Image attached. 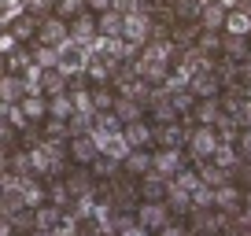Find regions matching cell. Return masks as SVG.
Segmentation results:
<instances>
[{
  "label": "cell",
  "instance_id": "cell-1",
  "mask_svg": "<svg viewBox=\"0 0 251 236\" xmlns=\"http://www.w3.org/2000/svg\"><path fill=\"white\" fill-rule=\"evenodd\" d=\"M71 37V30H67V19H59V15H45L37 23V45H45V48H59L63 41Z\"/></svg>",
  "mask_w": 251,
  "mask_h": 236
},
{
  "label": "cell",
  "instance_id": "cell-2",
  "mask_svg": "<svg viewBox=\"0 0 251 236\" xmlns=\"http://www.w3.org/2000/svg\"><path fill=\"white\" fill-rule=\"evenodd\" d=\"M33 93H41V96L67 93V78H63V71H59V67H41V78H37V89H33Z\"/></svg>",
  "mask_w": 251,
  "mask_h": 236
},
{
  "label": "cell",
  "instance_id": "cell-3",
  "mask_svg": "<svg viewBox=\"0 0 251 236\" xmlns=\"http://www.w3.org/2000/svg\"><path fill=\"white\" fill-rule=\"evenodd\" d=\"M37 23H41L37 15H30V11H19V15L8 23V33H11L15 41H33V37H37Z\"/></svg>",
  "mask_w": 251,
  "mask_h": 236
},
{
  "label": "cell",
  "instance_id": "cell-4",
  "mask_svg": "<svg viewBox=\"0 0 251 236\" xmlns=\"http://www.w3.org/2000/svg\"><path fill=\"white\" fill-rule=\"evenodd\" d=\"M188 89H192L196 96H211V100H218V93H222L226 85H222V78H218L214 71H200L196 78L188 81Z\"/></svg>",
  "mask_w": 251,
  "mask_h": 236
},
{
  "label": "cell",
  "instance_id": "cell-5",
  "mask_svg": "<svg viewBox=\"0 0 251 236\" xmlns=\"http://www.w3.org/2000/svg\"><path fill=\"white\" fill-rule=\"evenodd\" d=\"M166 4L177 23H200V15H203V0H166Z\"/></svg>",
  "mask_w": 251,
  "mask_h": 236
},
{
  "label": "cell",
  "instance_id": "cell-6",
  "mask_svg": "<svg viewBox=\"0 0 251 236\" xmlns=\"http://www.w3.org/2000/svg\"><path fill=\"white\" fill-rule=\"evenodd\" d=\"M67 159H74L78 166H89L96 159V144L89 141V137H74V141L67 144Z\"/></svg>",
  "mask_w": 251,
  "mask_h": 236
},
{
  "label": "cell",
  "instance_id": "cell-7",
  "mask_svg": "<svg viewBox=\"0 0 251 236\" xmlns=\"http://www.w3.org/2000/svg\"><path fill=\"white\" fill-rule=\"evenodd\" d=\"M23 96H26V81L19 78V74H0V100L19 103Z\"/></svg>",
  "mask_w": 251,
  "mask_h": 236
},
{
  "label": "cell",
  "instance_id": "cell-8",
  "mask_svg": "<svg viewBox=\"0 0 251 236\" xmlns=\"http://www.w3.org/2000/svg\"><path fill=\"white\" fill-rule=\"evenodd\" d=\"M89 100L96 103V111H115L118 93H115V85H111V81H100V85H93V96H89Z\"/></svg>",
  "mask_w": 251,
  "mask_h": 236
},
{
  "label": "cell",
  "instance_id": "cell-9",
  "mask_svg": "<svg viewBox=\"0 0 251 236\" xmlns=\"http://www.w3.org/2000/svg\"><path fill=\"white\" fill-rule=\"evenodd\" d=\"M81 59H85L81 45H71V41H63V45H59V71H78Z\"/></svg>",
  "mask_w": 251,
  "mask_h": 236
},
{
  "label": "cell",
  "instance_id": "cell-10",
  "mask_svg": "<svg viewBox=\"0 0 251 236\" xmlns=\"http://www.w3.org/2000/svg\"><path fill=\"white\" fill-rule=\"evenodd\" d=\"M137 218H141V225H163L166 221V207L163 203H141L137 207Z\"/></svg>",
  "mask_w": 251,
  "mask_h": 236
},
{
  "label": "cell",
  "instance_id": "cell-11",
  "mask_svg": "<svg viewBox=\"0 0 251 236\" xmlns=\"http://www.w3.org/2000/svg\"><path fill=\"white\" fill-rule=\"evenodd\" d=\"M23 207H26V192H15V189H0V211L8 214V218H11V214H19Z\"/></svg>",
  "mask_w": 251,
  "mask_h": 236
},
{
  "label": "cell",
  "instance_id": "cell-12",
  "mask_svg": "<svg viewBox=\"0 0 251 236\" xmlns=\"http://www.w3.org/2000/svg\"><path fill=\"white\" fill-rule=\"evenodd\" d=\"M214 148H218V137H214L207 126L192 133V151H196V155H214Z\"/></svg>",
  "mask_w": 251,
  "mask_h": 236
},
{
  "label": "cell",
  "instance_id": "cell-13",
  "mask_svg": "<svg viewBox=\"0 0 251 236\" xmlns=\"http://www.w3.org/2000/svg\"><path fill=\"white\" fill-rule=\"evenodd\" d=\"M81 11H85V0H52V15H59V19H78Z\"/></svg>",
  "mask_w": 251,
  "mask_h": 236
},
{
  "label": "cell",
  "instance_id": "cell-14",
  "mask_svg": "<svg viewBox=\"0 0 251 236\" xmlns=\"http://www.w3.org/2000/svg\"><path fill=\"white\" fill-rule=\"evenodd\" d=\"M59 218H63V207H55V203H41V207H37V214H33V225L48 229V225H55Z\"/></svg>",
  "mask_w": 251,
  "mask_h": 236
},
{
  "label": "cell",
  "instance_id": "cell-15",
  "mask_svg": "<svg viewBox=\"0 0 251 236\" xmlns=\"http://www.w3.org/2000/svg\"><path fill=\"white\" fill-rule=\"evenodd\" d=\"M4 59H8V74H19V78H23L26 63H30V59H26V48H15V52L4 55Z\"/></svg>",
  "mask_w": 251,
  "mask_h": 236
},
{
  "label": "cell",
  "instance_id": "cell-16",
  "mask_svg": "<svg viewBox=\"0 0 251 236\" xmlns=\"http://www.w3.org/2000/svg\"><path fill=\"white\" fill-rule=\"evenodd\" d=\"M129 170H133V173L151 170V148H144V151H137V155H129Z\"/></svg>",
  "mask_w": 251,
  "mask_h": 236
},
{
  "label": "cell",
  "instance_id": "cell-17",
  "mask_svg": "<svg viewBox=\"0 0 251 236\" xmlns=\"http://www.w3.org/2000/svg\"><path fill=\"white\" fill-rule=\"evenodd\" d=\"M107 8H111V0H85V11H96V15L107 11Z\"/></svg>",
  "mask_w": 251,
  "mask_h": 236
},
{
  "label": "cell",
  "instance_id": "cell-18",
  "mask_svg": "<svg viewBox=\"0 0 251 236\" xmlns=\"http://www.w3.org/2000/svg\"><path fill=\"white\" fill-rule=\"evenodd\" d=\"M159 236H188V233H185V229H177V225H163V229H159Z\"/></svg>",
  "mask_w": 251,
  "mask_h": 236
},
{
  "label": "cell",
  "instance_id": "cell-19",
  "mask_svg": "<svg viewBox=\"0 0 251 236\" xmlns=\"http://www.w3.org/2000/svg\"><path fill=\"white\" fill-rule=\"evenodd\" d=\"M0 236H11V221H4V218H0Z\"/></svg>",
  "mask_w": 251,
  "mask_h": 236
},
{
  "label": "cell",
  "instance_id": "cell-20",
  "mask_svg": "<svg viewBox=\"0 0 251 236\" xmlns=\"http://www.w3.org/2000/svg\"><path fill=\"white\" fill-rule=\"evenodd\" d=\"M0 74H8V63H4V55H0Z\"/></svg>",
  "mask_w": 251,
  "mask_h": 236
}]
</instances>
